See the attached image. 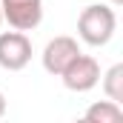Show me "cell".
Segmentation results:
<instances>
[{
	"label": "cell",
	"instance_id": "obj_1",
	"mask_svg": "<svg viewBox=\"0 0 123 123\" xmlns=\"http://www.w3.org/2000/svg\"><path fill=\"white\" fill-rule=\"evenodd\" d=\"M115 29H117V14L112 6L106 3H92L80 12L77 17V37L86 43V46H106L112 37H115Z\"/></svg>",
	"mask_w": 123,
	"mask_h": 123
},
{
	"label": "cell",
	"instance_id": "obj_2",
	"mask_svg": "<svg viewBox=\"0 0 123 123\" xmlns=\"http://www.w3.org/2000/svg\"><path fill=\"white\" fill-rule=\"evenodd\" d=\"M0 14L14 31H31L43 20V0H0Z\"/></svg>",
	"mask_w": 123,
	"mask_h": 123
},
{
	"label": "cell",
	"instance_id": "obj_3",
	"mask_svg": "<svg viewBox=\"0 0 123 123\" xmlns=\"http://www.w3.org/2000/svg\"><path fill=\"white\" fill-rule=\"evenodd\" d=\"M60 80H63V86L69 92H77V94L92 92L100 83V63L94 60L92 55H77L69 63V69L60 74Z\"/></svg>",
	"mask_w": 123,
	"mask_h": 123
},
{
	"label": "cell",
	"instance_id": "obj_4",
	"mask_svg": "<svg viewBox=\"0 0 123 123\" xmlns=\"http://www.w3.org/2000/svg\"><path fill=\"white\" fill-rule=\"evenodd\" d=\"M31 60V40L23 31H0V69L20 72Z\"/></svg>",
	"mask_w": 123,
	"mask_h": 123
},
{
	"label": "cell",
	"instance_id": "obj_5",
	"mask_svg": "<svg viewBox=\"0 0 123 123\" xmlns=\"http://www.w3.org/2000/svg\"><path fill=\"white\" fill-rule=\"evenodd\" d=\"M77 55H83L80 46H77V40L69 37V34H57V37H52V40L46 43V49H43V69H46L49 74L60 77Z\"/></svg>",
	"mask_w": 123,
	"mask_h": 123
},
{
	"label": "cell",
	"instance_id": "obj_6",
	"mask_svg": "<svg viewBox=\"0 0 123 123\" xmlns=\"http://www.w3.org/2000/svg\"><path fill=\"white\" fill-rule=\"evenodd\" d=\"M86 123H123V109L120 103H112V100H97L86 109L83 115Z\"/></svg>",
	"mask_w": 123,
	"mask_h": 123
},
{
	"label": "cell",
	"instance_id": "obj_7",
	"mask_svg": "<svg viewBox=\"0 0 123 123\" xmlns=\"http://www.w3.org/2000/svg\"><path fill=\"white\" fill-rule=\"evenodd\" d=\"M103 92L112 103H123V63H115L103 74Z\"/></svg>",
	"mask_w": 123,
	"mask_h": 123
},
{
	"label": "cell",
	"instance_id": "obj_8",
	"mask_svg": "<svg viewBox=\"0 0 123 123\" xmlns=\"http://www.w3.org/2000/svg\"><path fill=\"white\" fill-rule=\"evenodd\" d=\"M3 115H6V94L0 92V117H3Z\"/></svg>",
	"mask_w": 123,
	"mask_h": 123
},
{
	"label": "cell",
	"instance_id": "obj_9",
	"mask_svg": "<svg viewBox=\"0 0 123 123\" xmlns=\"http://www.w3.org/2000/svg\"><path fill=\"white\" fill-rule=\"evenodd\" d=\"M123 0H109V3H106V6H112V9H115V6H120Z\"/></svg>",
	"mask_w": 123,
	"mask_h": 123
},
{
	"label": "cell",
	"instance_id": "obj_10",
	"mask_svg": "<svg viewBox=\"0 0 123 123\" xmlns=\"http://www.w3.org/2000/svg\"><path fill=\"white\" fill-rule=\"evenodd\" d=\"M72 123H86V120H83V117H77V120H72Z\"/></svg>",
	"mask_w": 123,
	"mask_h": 123
},
{
	"label": "cell",
	"instance_id": "obj_11",
	"mask_svg": "<svg viewBox=\"0 0 123 123\" xmlns=\"http://www.w3.org/2000/svg\"><path fill=\"white\" fill-rule=\"evenodd\" d=\"M0 26H3V14H0Z\"/></svg>",
	"mask_w": 123,
	"mask_h": 123
}]
</instances>
